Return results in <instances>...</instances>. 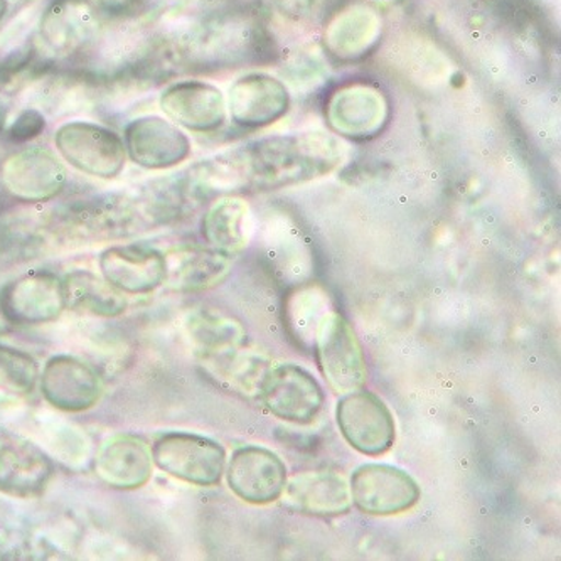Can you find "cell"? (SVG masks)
Here are the masks:
<instances>
[{"label":"cell","mask_w":561,"mask_h":561,"mask_svg":"<svg viewBox=\"0 0 561 561\" xmlns=\"http://www.w3.org/2000/svg\"><path fill=\"white\" fill-rule=\"evenodd\" d=\"M249 191H277L312 183L337 171L347 147L324 130L268 136L234 147Z\"/></svg>","instance_id":"1"},{"label":"cell","mask_w":561,"mask_h":561,"mask_svg":"<svg viewBox=\"0 0 561 561\" xmlns=\"http://www.w3.org/2000/svg\"><path fill=\"white\" fill-rule=\"evenodd\" d=\"M179 71L230 70L259 58V24L240 14H209L181 33L168 34Z\"/></svg>","instance_id":"2"},{"label":"cell","mask_w":561,"mask_h":561,"mask_svg":"<svg viewBox=\"0 0 561 561\" xmlns=\"http://www.w3.org/2000/svg\"><path fill=\"white\" fill-rule=\"evenodd\" d=\"M43 222L53 243L68 247L122 240L147 231L134 196L124 193L73 197L46 213Z\"/></svg>","instance_id":"3"},{"label":"cell","mask_w":561,"mask_h":561,"mask_svg":"<svg viewBox=\"0 0 561 561\" xmlns=\"http://www.w3.org/2000/svg\"><path fill=\"white\" fill-rule=\"evenodd\" d=\"M36 36L56 62H84L102 37V14L92 0H51L37 19Z\"/></svg>","instance_id":"4"},{"label":"cell","mask_w":561,"mask_h":561,"mask_svg":"<svg viewBox=\"0 0 561 561\" xmlns=\"http://www.w3.org/2000/svg\"><path fill=\"white\" fill-rule=\"evenodd\" d=\"M153 466L162 472L197 488L221 482L227 450L219 442L193 432H165L150 445Z\"/></svg>","instance_id":"5"},{"label":"cell","mask_w":561,"mask_h":561,"mask_svg":"<svg viewBox=\"0 0 561 561\" xmlns=\"http://www.w3.org/2000/svg\"><path fill=\"white\" fill-rule=\"evenodd\" d=\"M313 346L319 368L332 391L346 394L365 387L368 379L365 351L343 313L328 310L319 319Z\"/></svg>","instance_id":"6"},{"label":"cell","mask_w":561,"mask_h":561,"mask_svg":"<svg viewBox=\"0 0 561 561\" xmlns=\"http://www.w3.org/2000/svg\"><path fill=\"white\" fill-rule=\"evenodd\" d=\"M325 118L337 137L351 140L376 139L390 124V99L383 88L371 81H347L329 95Z\"/></svg>","instance_id":"7"},{"label":"cell","mask_w":561,"mask_h":561,"mask_svg":"<svg viewBox=\"0 0 561 561\" xmlns=\"http://www.w3.org/2000/svg\"><path fill=\"white\" fill-rule=\"evenodd\" d=\"M36 84L34 95L41 112H48L55 117L92 112L115 96L105 71L87 62L65 68L56 65Z\"/></svg>","instance_id":"8"},{"label":"cell","mask_w":561,"mask_h":561,"mask_svg":"<svg viewBox=\"0 0 561 561\" xmlns=\"http://www.w3.org/2000/svg\"><path fill=\"white\" fill-rule=\"evenodd\" d=\"M55 146L59 156L81 174L115 179L127 162L124 139L117 131L93 122H68L56 130Z\"/></svg>","instance_id":"9"},{"label":"cell","mask_w":561,"mask_h":561,"mask_svg":"<svg viewBox=\"0 0 561 561\" xmlns=\"http://www.w3.org/2000/svg\"><path fill=\"white\" fill-rule=\"evenodd\" d=\"M256 398L275 419L296 425H309L318 419L325 401L318 379L296 363L268 366Z\"/></svg>","instance_id":"10"},{"label":"cell","mask_w":561,"mask_h":561,"mask_svg":"<svg viewBox=\"0 0 561 561\" xmlns=\"http://www.w3.org/2000/svg\"><path fill=\"white\" fill-rule=\"evenodd\" d=\"M68 184V172L55 153L41 147L18 150L0 164V186L5 196L26 205L55 199Z\"/></svg>","instance_id":"11"},{"label":"cell","mask_w":561,"mask_h":561,"mask_svg":"<svg viewBox=\"0 0 561 561\" xmlns=\"http://www.w3.org/2000/svg\"><path fill=\"white\" fill-rule=\"evenodd\" d=\"M335 420L347 444L363 456H383L397 440L393 413L378 394L363 388L337 401Z\"/></svg>","instance_id":"12"},{"label":"cell","mask_w":561,"mask_h":561,"mask_svg":"<svg viewBox=\"0 0 561 561\" xmlns=\"http://www.w3.org/2000/svg\"><path fill=\"white\" fill-rule=\"evenodd\" d=\"M62 280L55 272L31 271L0 287V316L12 325H43L65 312Z\"/></svg>","instance_id":"13"},{"label":"cell","mask_w":561,"mask_h":561,"mask_svg":"<svg viewBox=\"0 0 561 561\" xmlns=\"http://www.w3.org/2000/svg\"><path fill=\"white\" fill-rule=\"evenodd\" d=\"M354 506L368 516H397L420 503L419 482L390 463H363L350 481Z\"/></svg>","instance_id":"14"},{"label":"cell","mask_w":561,"mask_h":561,"mask_svg":"<svg viewBox=\"0 0 561 561\" xmlns=\"http://www.w3.org/2000/svg\"><path fill=\"white\" fill-rule=\"evenodd\" d=\"M228 488L234 496L255 506L280 500L288 472L284 460L262 445H243L225 467Z\"/></svg>","instance_id":"15"},{"label":"cell","mask_w":561,"mask_h":561,"mask_svg":"<svg viewBox=\"0 0 561 561\" xmlns=\"http://www.w3.org/2000/svg\"><path fill=\"white\" fill-rule=\"evenodd\" d=\"M39 387L44 400L66 413L92 410L103 394V381L96 369L70 354L49 357L39 373Z\"/></svg>","instance_id":"16"},{"label":"cell","mask_w":561,"mask_h":561,"mask_svg":"<svg viewBox=\"0 0 561 561\" xmlns=\"http://www.w3.org/2000/svg\"><path fill=\"white\" fill-rule=\"evenodd\" d=\"M124 144L128 159L149 171H165L183 164L193 149L183 128L157 115L128 122Z\"/></svg>","instance_id":"17"},{"label":"cell","mask_w":561,"mask_h":561,"mask_svg":"<svg viewBox=\"0 0 561 561\" xmlns=\"http://www.w3.org/2000/svg\"><path fill=\"white\" fill-rule=\"evenodd\" d=\"M100 272L125 296H147L165 284L168 259L150 244H114L103 250Z\"/></svg>","instance_id":"18"},{"label":"cell","mask_w":561,"mask_h":561,"mask_svg":"<svg viewBox=\"0 0 561 561\" xmlns=\"http://www.w3.org/2000/svg\"><path fill=\"white\" fill-rule=\"evenodd\" d=\"M291 95L287 84L263 71L243 75L228 90L231 121L243 128H265L288 114Z\"/></svg>","instance_id":"19"},{"label":"cell","mask_w":561,"mask_h":561,"mask_svg":"<svg viewBox=\"0 0 561 561\" xmlns=\"http://www.w3.org/2000/svg\"><path fill=\"white\" fill-rule=\"evenodd\" d=\"M159 103L172 124L194 134H213L228 118L227 96L208 81H178L165 88Z\"/></svg>","instance_id":"20"},{"label":"cell","mask_w":561,"mask_h":561,"mask_svg":"<svg viewBox=\"0 0 561 561\" xmlns=\"http://www.w3.org/2000/svg\"><path fill=\"white\" fill-rule=\"evenodd\" d=\"M56 65L41 49L33 22H15L0 33V93L18 95L46 77Z\"/></svg>","instance_id":"21"},{"label":"cell","mask_w":561,"mask_h":561,"mask_svg":"<svg viewBox=\"0 0 561 561\" xmlns=\"http://www.w3.org/2000/svg\"><path fill=\"white\" fill-rule=\"evenodd\" d=\"M383 31V15L376 5L357 0L329 19L324 27V46L329 55L340 61H359L375 51Z\"/></svg>","instance_id":"22"},{"label":"cell","mask_w":561,"mask_h":561,"mask_svg":"<svg viewBox=\"0 0 561 561\" xmlns=\"http://www.w3.org/2000/svg\"><path fill=\"white\" fill-rule=\"evenodd\" d=\"M55 478V463L43 448L22 438H0V492L37 500Z\"/></svg>","instance_id":"23"},{"label":"cell","mask_w":561,"mask_h":561,"mask_svg":"<svg viewBox=\"0 0 561 561\" xmlns=\"http://www.w3.org/2000/svg\"><path fill=\"white\" fill-rule=\"evenodd\" d=\"M282 504L287 510L316 518H335L353 507L350 482L331 470H309L287 478Z\"/></svg>","instance_id":"24"},{"label":"cell","mask_w":561,"mask_h":561,"mask_svg":"<svg viewBox=\"0 0 561 561\" xmlns=\"http://www.w3.org/2000/svg\"><path fill=\"white\" fill-rule=\"evenodd\" d=\"M150 445L131 434H117L100 445L95 457V474L103 484L121 491L144 488L152 478Z\"/></svg>","instance_id":"25"},{"label":"cell","mask_w":561,"mask_h":561,"mask_svg":"<svg viewBox=\"0 0 561 561\" xmlns=\"http://www.w3.org/2000/svg\"><path fill=\"white\" fill-rule=\"evenodd\" d=\"M183 332L201 363L240 350L249 340L240 319L213 306L187 310L183 318Z\"/></svg>","instance_id":"26"},{"label":"cell","mask_w":561,"mask_h":561,"mask_svg":"<svg viewBox=\"0 0 561 561\" xmlns=\"http://www.w3.org/2000/svg\"><path fill=\"white\" fill-rule=\"evenodd\" d=\"M168 277L165 284L181 294H199L227 280L233 268V259L199 244H186L165 253Z\"/></svg>","instance_id":"27"},{"label":"cell","mask_w":561,"mask_h":561,"mask_svg":"<svg viewBox=\"0 0 561 561\" xmlns=\"http://www.w3.org/2000/svg\"><path fill=\"white\" fill-rule=\"evenodd\" d=\"M253 230L255 219L252 208L240 196H225L213 201L201 222V231L208 247L231 259L249 249Z\"/></svg>","instance_id":"28"},{"label":"cell","mask_w":561,"mask_h":561,"mask_svg":"<svg viewBox=\"0 0 561 561\" xmlns=\"http://www.w3.org/2000/svg\"><path fill=\"white\" fill-rule=\"evenodd\" d=\"M65 307L93 318H121L128 302L114 285L90 271H73L61 277Z\"/></svg>","instance_id":"29"},{"label":"cell","mask_w":561,"mask_h":561,"mask_svg":"<svg viewBox=\"0 0 561 561\" xmlns=\"http://www.w3.org/2000/svg\"><path fill=\"white\" fill-rule=\"evenodd\" d=\"M213 378L221 379L222 383L243 397H256L259 393L260 381L265 375L268 366L272 365L271 357L265 354L255 353V351L240 350L222 354V356L213 357L208 362H203Z\"/></svg>","instance_id":"30"},{"label":"cell","mask_w":561,"mask_h":561,"mask_svg":"<svg viewBox=\"0 0 561 561\" xmlns=\"http://www.w3.org/2000/svg\"><path fill=\"white\" fill-rule=\"evenodd\" d=\"M39 365L30 353L0 344V394L31 397L39 381Z\"/></svg>","instance_id":"31"},{"label":"cell","mask_w":561,"mask_h":561,"mask_svg":"<svg viewBox=\"0 0 561 561\" xmlns=\"http://www.w3.org/2000/svg\"><path fill=\"white\" fill-rule=\"evenodd\" d=\"M46 130V118L39 108H24L12 122L8 130V139L12 144H26Z\"/></svg>","instance_id":"32"},{"label":"cell","mask_w":561,"mask_h":561,"mask_svg":"<svg viewBox=\"0 0 561 561\" xmlns=\"http://www.w3.org/2000/svg\"><path fill=\"white\" fill-rule=\"evenodd\" d=\"M102 18L124 19L137 14L146 5L147 0H92Z\"/></svg>","instance_id":"33"},{"label":"cell","mask_w":561,"mask_h":561,"mask_svg":"<svg viewBox=\"0 0 561 561\" xmlns=\"http://www.w3.org/2000/svg\"><path fill=\"white\" fill-rule=\"evenodd\" d=\"M24 545L21 540L14 538L11 531L4 525H0V560H15L22 558Z\"/></svg>","instance_id":"34"},{"label":"cell","mask_w":561,"mask_h":561,"mask_svg":"<svg viewBox=\"0 0 561 561\" xmlns=\"http://www.w3.org/2000/svg\"><path fill=\"white\" fill-rule=\"evenodd\" d=\"M5 122H8V106H5L4 100L0 99V136L4 131Z\"/></svg>","instance_id":"35"},{"label":"cell","mask_w":561,"mask_h":561,"mask_svg":"<svg viewBox=\"0 0 561 561\" xmlns=\"http://www.w3.org/2000/svg\"><path fill=\"white\" fill-rule=\"evenodd\" d=\"M366 2L373 5H393L403 2V0H366Z\"/></svg>","instance_id":"36"},{"label":"cell","mask_w":561,"mask_h":561,"mask_svg":"<svg viewBox=\"0 0 561 561\" xmlns=\"http://www.w3.org/2000/svg\"><path fill=\"white\" fill-rule=\"evenodd\" d=\"M9 12V0H0V22L4 21Z\"/></svg>","instance_id":"37"}]
</instances>
